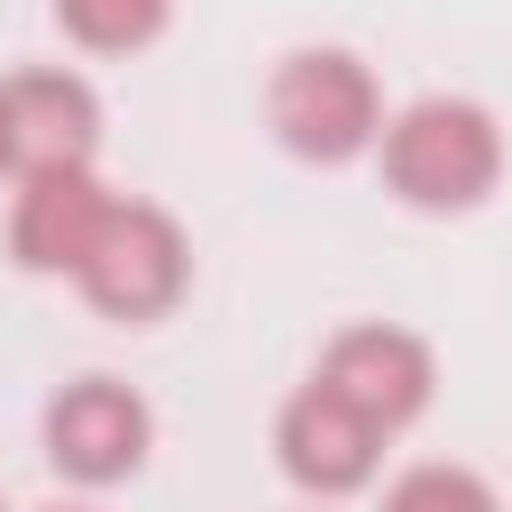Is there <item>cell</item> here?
<instances>
[{
    "instance_id": "12",
    "label": "cell",
    "mask_w": 512,
    "mask_h": 512,
    "mask_svg": "<svg viewBox=\"0 0 512 512\" xmlns=\"http://www.w3.org/2000/svg\"><path fill=\"white\" fill-rule=\"evenodd\" d=\"M56 512H96V504H56Z\"/></svg>"
},
{
    "instance_id": "11",
    "label": "cell",
    "mask_w": 512,
    "mask_h": 512,
    "mask_svg": "<svg viewBox=\"0 0 512 512\" xmlns=\"http://www.w3.org/2000/svg\"><path fill=\"white\" fill-rule=\"evenodd\" d=\"M0 168H16V152H8V112H0Z\"/></svg>"
},
{
    "instance_id": "5",
    "label": "cell",
    "mask_w": 512,
    "mask_h": 512,
    "mask_svg": "<svg viewBox=\"0 0 512 512\" xmlns=\"http://www.w3.org/2000/svg\"><path fill=\"white\" fill-rule=\"evenodd\" d=\"M320 392H336L352 416H368L376 432H400L408 416H424L432 400V344L392 328V320H360V328H336L328 352H320Z\"/></svg>"
},
{
    "instance_id": "6",
    "label": "cell",
    "mask_w": 512,
    "mask_h": 512,
    "mask_svg": "<svg viewBox=\"0 0 512 512\" xmlns=\"http://www.w3.org/2000/svg\"><path fill=\"white\" fill-rule=\"evenodd\" d=\"M272 448H280V472H288L304 496H352V488L376 480V448H384V432H376L368 416H352L336 392L304 384V392L280 408Z\"/></svg>"
},
{
    "instance_id": "8",
    "label": "cell",
    "mask_w": 512,
    "mask_h": 512,
    "mask_svg": "<svg viewBox=\"0 0 512 512\" xmlns=\"http://www.w3.org/2000/svg\"><path fill=\"white\" fill-rule=\"evenodd\" d=\"M0 112H8V152L24 176L48 168H88L96 152V88L80 72H8L0 80Z\"/></svg>"
},
{
    "instance_id": "10",
    "label": "cell",
    "mask_w": 512,
    "mask_h": 512,
    "mask_svg": "<svg viewBox=\"0 0 512 512\" xmlns=\"http://www.w3.org/2000/svg\"><path fill=\"white\" fill-rule=\"evenodd\" d=\"M56 24H64V40H80V48H136V40H152V32L168 24V8H160V0H64Z\"/></svg>"
},
{
    "instance_id": "9",
    "label": "cell",
    "mask_w": 512,
    "mask_h": 512,
    "mask_svg": "<svg viewBox=\"0 0 512 512\" xmlns=\"http://www.w3.org/2000/svg\"><path fill=\"white\" fill-rule=\"evenodd\" d=\"M384 512H496V488L464 464H408L384 488Z\"/></svg>"
},
{
    "instance_id": "4",
    "label": "cell",
    "mask_w": 512,
    "mask_h": 512,
    "mask_svg": "<svg viewBox=\"0 0 512 512\" xmlns=\"http://www.w3.org/2000/svg\"><path fill=\"white\" fill-rule=\"evenodd\" d=\"M40 440H48V464L80 488H112L144 464L152 448V408L120 384V376H72L48 416H40Z\"/></svg>"
},
{
    "instance_id": "1",
    "label": "cell",
    "mask_w": 512,
    "mask_h": 512,
    "mask_svg": "<svg viewBox=\"0 0 512 512\" xmlns=\"http://www.w3.org/2000/svg\"><path fill=\"white\" fill-rule=\"evenodd\" d=\"M504 176V136L472 96H424L384 128V184L408 208H480Z\"/></svg>"
},
{
    "instance_id": "7",
    "label": "cell",
    "mask_w": 512,
    "mask_h": 512,
    "mask_svg": "<svg viewBox=\"0 0 512 512\" xmlns=\"http://www.w3.org/2000/svg\"><path fill=\"white\" fill-rule=\"evenodd\" d=\"M112 192L88 176V168H48V176H24L16 192V216H8V248L24 272H72L96 256L104 224H112Z\"/></svg>"
},
{
    "instance_id": "3",
    "label": "cell",
    "mask_w": 512,
    "mask_h": 512,
    "mask_svg": "<svg viewBox=\"0 0 512 512\" xmlns=\"http://www.w3.org/2000/svg\"><path fill=\"white\" fill-rule=\"evenodd\" d=\"M192 280V248H184V224L152 200H120L96 256L80 264V296L104 312V320H160Z\"/></svg>"
},
{
    "instance_id": "2",
    "label": "cell",
    "mask_w": 512,
    "mask_h": 512,
    "mask_svg": "<svg viewBox=\"0 0 512 512\" xmlns=\"http://www.w3.org/2000/svg\"><path fill=\"white\" fill-rule=\"evenodd\" d=\"M264 112H272V136L296 152V160H352L368 152L384 128H376V80L352 48H296L280 56L272 88H264Z\"/></svg>"
}]
</instances>
